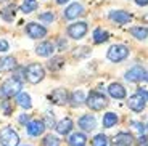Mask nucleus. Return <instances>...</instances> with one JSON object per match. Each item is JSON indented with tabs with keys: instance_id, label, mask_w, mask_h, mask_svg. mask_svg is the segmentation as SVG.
<instances>
[{
	"instance_id": "obj_1",
	"label": "nucleus",
	"mask_w": 148,
	"mask_h": 146,
	"mask_svg": "<svg viewBox=\"0 0 148 146\" xmlns=\"http://www.w3.org/2000/svg\"><path fill=\"white\" fill-rule=\"evenodd\" d=\"M21 88H23L21 81L11 77V79H8V81H5L2 84V87H0V96H3V98H13V96L19 95Z\"/></svg>"
},
{
	"instance_id": "obj_2",
	"label": "nucleus",
	"mask_w": 148,
	"mask_h": 146,
	"mask_svg": "<svg viewBox=\"0 0 148 146\" xmlns=\"http://www.w3.org/2000/svg\"><path fill=\"white\" fill-rule=\"evenodd\" d=\"M24 76H26L29 84H39L45 77V69H44V66L39 64V63H32V64H29L26 68Z\"/></svg>"
},
{
	"instance_id": "obj_3",
	"label": "nucleus",
	"mask_w": 148,
	"mask_h": 146,
	"mask_svg": "<svg viewBox=\"0 0 148 146\" xmlns=\"http://www.w3.org/2000/svg\"><path fill=\"white\" fill-rule=\"evenodd\" d=\"M85 103H87V106H89L90 109L101 111L103 108H106L108 100H106V96H105L103 93H98V91H90L89 96H87V100H85Z\"/></svg>"
},
{
	"instance_id": "obj_4",
	"label": "nucleus",
	"mask_w": 148,
	"mask_h": 146,
	"mask_svg": "<svg viewBox=\"0 0 148 146\" xmlns=\"http://www.w3.org/2000/svg\"><path fill=\"white\" fill-rule=\"evenodd\" d=\"M0 145L2 146H18L19 136L11 127H3L0 130Z\"/></svg>"
},
{
	"instance_id": "obj_5",
	"label": "nucleus",
	"mask_w": 148,
	"mask_h": 146,
	"mask_svg": "<svg viewBox=\"0 0 148 146\" xmlns=\"http://www.w3.org/2000/svg\"><path fill=\"white\" fill-rule=\"evenodd\" d=\"M108 59L113 63H118V61H122V59H126L127 56H129V48L126 47V45H113V47H110V50H108Z\"/></svg>"
},
{
	"instance_id": "obj_6",
	"label": "nucleus",
	"mask_w": 148,
	"mask_h": 146,
	"mask_svg": "<svg viewBox=\"0 0 148 146\" xmlns=\"http://www.w3.org/2000/svg\"><path fill=\"white\" fill-rule=\"evenodd\" d=\"M126 79L129 82H140V81H148V72L142 68V66H134L132 69L126 72Z\"/></svg>"
},
{
	"instance_id": "obj_7",
	"label": "nucleus",
	"mask_w": 148,
	"mask_h": 146,
	"mask_svg": "<svg viewBox=\"0 0 148 146\" xmlns=\"http://www.w3.org/2000/svg\"><path fill=\"white\" fill-rule=\"evenodd\" d=\"M85 34H87V23H84V21L74 23V24H71L69 27H68V35H69L71 39L79 40V39H82Z\"/></svg>"
},
{
	"instance_id": "obj_8",
	"label": "nucleus",
	"mask_w": 148,
	"mask_h": 146,
	"mask_svg": "<svg viewBox=\"0 0 148 146\" xmlns=\"http://www.w3.org/2000/svg\"><path fill=\"white\" fill-rule=\"evenodd\" d=\"M26 32L31 39H40V37L47 35V29H45L44 26L37 24V23H29L26 26Z\"/></svg>"
},
{
	"instance_id": "obj_9",
	"label": "nucleus",
	"mask_w": 148,
	"mask_h": 146,
	"mask_svg": "<svg viewBox=\"0 0 148 146\" xmlns=\"http://www.w3.org/2000/svg\"><path fill=\"white\" fill-rule=\"evenodd\" d=\"M127 106H129L132 111H135V113H142V111L145 109V106H147V101H145L140 95L135 93V95L129 96V100H127Z\"/></svg>"
},
{
	"instance_id": "obj_10",
	"label": "nucleus",
	"mask_w": 148,
	"mask_h": 146,
	"mask_svg": "<svg viewBox=\"0 0 148 146\" xmlns=\"http://www.w3.org/2000/svg\"><path fill=\"white\" fill-rule=\"evenodd\" d=\"M26 128H27V133H29L31 136H40L45 130V124H44V121L36 119V121H31L29 124L26 125Z\"/></svg>"
},
{
	"instance_id": "obj_11",
	"label": "nucleus",
	"mask_w": 148,
	"mask_h": 146,
	"mask_svg": "<svg viewBox=\"0 0 148 146\" xmlns=\"http://www.w3.org/2000/svg\"><path fill=\"white\" fill-rule=\"evenodd\" d=\"M68 91L66 88H55V90L50 93V100H52V103H55V104H66L68 103Z\"/></svg>"
},
{
	"instance_id": "obj_12",
	"label": "nucleus",
	"mask_w": 148,
	"mask_h": 146,
	"mask_svg": "<svg viewBox=\"0 0 148 146\" xmlns=\"http://www.w3.org/2000/svg\"><path fill=\"white\" fill-rule=\"evenodd\" d=\"M81 15H84V7L81 3H73L64 10V18L66 19H76Z\"/></svg>"
},
{
	"instance_id": "obj_13",
	"label": "nucleus",
	"mask_w": 148,
	"mask_h": 146,
	"mask_svg": "<svg viewBox=\"0 0 148 146\" xmlns=\"http://www.w3.org/2000/svg\"><path fill=\"white\" fill-rule=\"evenodd\" d=\"M113 143H114V146H130L134 143V136L127 132H121V133L114 135Z\"/></svg>"
},
{
	"instance_id": "obj_14",
	"label": "nucleus",
	"mask_w": 148,
	"mask_h": 146,
	"mask_svg": "<svg viewBox=\"0 0 148 146\" xmlns=\"http://www.w3.org/2000/svg\"><path fill=\"white\" fill-rule=\"evenodd\" d=\"M110 19L116 21L118 24H127L130 21V15L124 10H116V11H110Z\"/></svg>"
},
{
	"instance_id": "obj_15",
	"label": "nucleus",
	"mask_w": 148,
	"mask_h": 146,
	"mask_svg": "<svg viewBox=\"0 0 148 146\" xmlns=\"http://www.w3.org/2000/svg\"><path fill=\"white\" fill-rule=\"evenodd\" d=\"M79 127H81L82 130H85V132L93 130V128L97 127V121H95V117L90 116V114H85V116H82L81 119H79Z\"/></svg>"
},
{
	"instance_id": "obj_16",
	"label": "nucleus",
	"mask_w": 148,
	"mask_h": 146,
	"mask_svg": "<svg viewBox=\"0 0 148 146\" xmlns=\"http://www.w3.org/2000/svg\"><path fill=\"white\" fill-rule=\"evenodd\" d=\"M55 51V45L52 42H42L36 47V53L39 56H50Z\"/></svg>"
},
{
	"instance_id": "obj_17",
	"label": "nucleus",
	"mask_w": 148,
	"mask_h": 146,
	"mask_svg": "<svg viewBox=\"0 0 148 146\" xmlns=\"http://www.w3.org/2000/svg\"><path fill=\"white\" fill-rule=\"evenodd\" d=\"M16 68V59L13 56H2L0 58V72H8Z\"/></svg>"
},
{
	"instance_id": "obj_18",
	"label": "nucleus",
	"mask_w": 148,
	"mask_h": 146,
	"mask_svg": "<svg viewBox=\"0 0 148 146\" xmlns=\"http://www.w3.org/2000/svg\"><path fill=\"white\" fill-rule=\"evenodd\" d=\"M108 93L116 100H122L126 96V88L122 87L121 84H116L114 82V84H111L110 87H108Z\"/></svg>"
},
{
	"instance_id": "obj_19",
	"label": "nucleus",
	"mask_w": 148,
	"mask_h": 146,
	"mask_svg": "<svg viewBox=\"0 0 148 146\" xmlns=\"http://www.w3.org/2000/svg\"><path fill=\"white\" fill-rule=\"evenodd\" d=\"M56 132H58L60 135H68L71 130H73V121H71L69 117H66V119H63V121H60L58 124L55 125Z\"/></svg>"
},
{
	"instance_id": "obj_20",
	"label": "nucleus",
	"mask_w": 148,
	"mask_h": 146,
	"mask_svg": "<svg viewBox=\"0 0 148 146\" xmlns=\"http://www.w3.org/2000/svg\"><path fill=\"white\" fill-rule=\"evenodd\" d=\"M69 146H85V143H87V136L84 135V133H81V132H76V133H73V135L69 136Z\"/></svg>"
},
{
	"instance_id": "obj_21",
	"label": "nucleus",
	"mask_w": 148,
	"mask_h": 146,
	"mask_svg": "<svg viewBox=\"0 0 148 146\" xmlns=\"http://www.w3.org/2000/svg\"><path fill=\"white\" fill-rule=\"evenodd\" d=\"M15 13H16V7L13 3L8 5V7H5L3 10H0V16L5 19V21H13V18H15Z\"/></svg>"
},
{
	"instance_id": "obj_22",
	"label": "nucleus",
	"mask_w": 148,
	"mask_h": 146,
	"mask_svg": "<svg viewBox=\"0 0 148 146\" xmlns=\"http://www.w3.org/2000/svg\"><path fill=\"white\" fill-rule=\"evenodd\" d=\"M16 103H18V106H21L24 109H31V106H32L31 96L27 93H19V95H16Z\"/></svg>"
},
{
	"instance_id": "obj_23",
	"label": "nucleus",
	"mask_w": 148,
	"mask_h": 146,
	"mask_svg": "<svg viewBox=\"0 0 148 146\" xmlns=\"http://www.w3.org/2000/svg\"><path fill=\"white\" fill-rule=\"evenodd\" d=\"M108 40V32L106 31H103L101 27H97L95 31H93V42L95 44H103V42Z\"/></svg>"
},
{
	"instance_id": "obj_24",
	"label": "nucleus",
	"mask_w": 148,
	"mask_h": 146,
	"mask_svg": "<svg viewBox=\"0 0 148 146\" xmlns=\"http://www.w3.org/2000/svg\"><path fill=\"white\" fill-rule=\"evenodd\" d=\"M37 5H39V3H37V0H23L21 11H23V13H26V15H29V13L36 11Z\"/></svg>"
},
{
	"instance_id": "obj_25",
	"label": "nucleus",
	"mask_w": 148,
	"mask_h": 146,
	"mask_svg": "<svg viewBox=\"0 0 148 146\" xmlns=\"http://www.w3.org/2000/svg\"><path fill=\"white\" fill-rule=\"evenodd\" d=\"M130 34H132L135 39H138V40H145L148 37V29L138 26V27H132V29H130Z\"/></svg>"
},
{
	"instance_id": "obj_26",
	"label": "nucleus",
	"mask_w": 148,
	"mask_h": 146,
	"mask_svg": "<svg viewBox=\"0 0 148 146\" xmlns=\"http://www.w3.org/2000/svg\"><path fill=\"white\" fill-rule=\"evenodd\" d=\"M118 122V116L114 113H106L103 116V127L105 128H111L113 125H116Z\"/></svg>"
},
{
	"instance_id": "obj_27",
	"label": "nucleus",
	"mask_w": 148,
	"mask_h": 146,
	"mask_svg": "<svg viewBox=\"0 0 148 146\" xmlns=\"http://www.w3.org/2000/svg\"><path fill=\"white\" fill-rule=\"evenodd\" d=\"M69 101H71V104L76 108V106H81L82 103L85 101V96H84V93H82L81 90H79V91H74L73 95H71V100H69Z\"/></svg>"
},
{
	"instance_id": "obj_28",
	"label": "nucleus",
	"mask_w": 148,
	"mask_h": 146,
	"mask_svg": "<svg viewBox=\"0 0 148 146\" xmlns=\"http://www.w3.org/2000/svg\"><path fill=\"white\" fill-rule=\"evenodd\" d=\"M60 138L55 135H47L44 138V146H60Z\"/></svg>"
},
{
	"instance_id": "obj_29",
	"label": "nucleus",
	"mask_w": 148,
	"mask_h": 146,
	"mask_svg": "<svg viewBox=\"0 0 148 146\" xmlns=\"http://www.w3.org/2000/svg\"><path fill=\"white\" fill-rule=\"evenodd\" d=\"M92 146H108V138L103 133H100L92 140Z\"/></svg>"
},
{
	"instance_id": "obj_30",
	"label": "nucleus",
	"mask_w": 148,
	"mask_h": 146,
	"mask_svg": "<svg viewBox=\"0 0 148 146\" xmlns=\"http://www.w3.org/2000/svg\"><path fill=\"white\" fill-rule=\"evenodd\" d=\"M39 21L50 24V23L55 21V15H53L52 11H45V13H40V15H39Z\"/></svg>"
},
{
	"instance_id": "obj_31",
	"label": "nucleus",
	"mask_w": 148,
	"mask_h": 146,
	"mask_svg": "<svg viewBox=\"0 0 148 146\" xmlns=\"http://www.w3.org/2000/svg\"><path fill=\"white\" fill-rule=\"evenodd\" d=\"M63 63H64L63 58H53L52 61H48V69L55 71V69H58V68H61V66H63Z\"/></svg>"
},
{
	"instance_id": "obj_32",
	"label": "nucleus",
	"mask_w": 148,
	"mask_h": 146,
	"mask_svg": "<svg viewBox=\"0 0 148 146\" xmlns=\"http://www.w3.org/2000/svg\"><path fill=\"white\" fill-rule=\"evenodd\" d=\"M44 124H45V127H50V128L55 127L56 124H55V119H53V113H47V119H45Z\"/></svg>"
},
{
	"instance_id": "obj_33",
	"label": "nucleus",
	"mask_w": 148,
	"mask_h": 146,
	"mask_svg": "<svg viewBox=\"0 0 148 146\" xmlns=\"http://www.w3.org/2000/svg\"><path fill=\"white\" fill-rule=\"evenodd\" d=\"M85 55H89V48L87 47L76 48V51H74V56H76V58H81V56H85Z\"/></svg>"
},
{
	"instance_id": "obj_34",
	"label": "nucleus",
	"mask_w": 148,
	"mask_h": 146,
	"mask_svg": "<svg viewBox=\"0 0 148 146\" xmlns=\"http://www.w3.org/2000/svg\"><path fill=\"white\" fill-rule=\"evenodd\" d=\"M8 48H10V45H8L7 40H0V51H2V53L8 51Z\"/></svg>"
},
{
	"instance_id": "obj_35",
	"label": "nucleus",
	"mask_w": 148,
	"mask_h": 146,
	"mask_svg": "<svg viewBox=\"0 0 148 146\" xmlns=\"http://www.w3.org/2000/svg\"><path fill=\"white\" fill-rule=\"evenodd\" d=\"M2 108H3V111H5V114H7V116H8V114H11V106H10V103H8V101L2 103Z\"/></svg>"
},
{
	"instance_id": "obj_36",
	"label": "nucleus",
	"mask_w": 148,
	"mask_h": 146,
	"mask_svg": "<svg viewBox=\"0 0 148 146\" xmlns=\"http://www.w3.org/2000/svg\"><path fill=\"white\" fill-rule=\"evenodd\" d=\"M137 95H140L142 98L145 100V101H148V91H145L143 88H138V90H137Z\"/></svg>"
},
{
	"instance_id": "obj_37",
	"label": "nucleus",
	"mask_w": 148,
	"mask_h": 146,
	"mask_svg": "<svg viewBox=\"0 0 148 146\" xmlns=\"http://www.w3.org/2000/svg\"><path fill=\"white\" fill-rule=\"evenodd\" d=\"M138 145L140 146H148V136L142 135L140 138H138Z\"/></svg>"
},
{
	"instance_id": "obj_38",
	"label": "nucleus",
	"mask_w": 148,
	"mask_h": 146,
	"mask_svg": "<svg viewBox=\"0 0 148 146\" xmlns=\"http://www.w3.org/2000/svg\"><path fill=\"white\" fill-rule=\"evenodd\" d=\"M19 122H21V124H29V116H27V114H21V116H19Z\"/></svg>"
},
{
	"instance_id": "obj_39",
	"label": "nucleus",
	"mask_w": 148,
	"mask_h": 146,
	"mask_svg": "<svg viewBox=\"0 0 148 146\" xmlns=\"http://www.w3.org/2000/svg\"><path fill=\"white\" fill-rule=\"evenodd\" d=\"M132 125H134V127H135V130H138V132H142V133H143L145 127H143V125L140 124V122H132Z\"/></svg>"
},
{
	"instance_id": "obj_40",
	"label": "nucleus",
	"mask_w": 148,
	"mask_h": 146,
	"mask_svg": "<svg viewBox=\"0 0 148 146\" xmlns=\"http://www.w3.org/2000/svg\"><path fill=\"white\" fill-rule=\"evenodd\" d=\"M135 3L138 7H145V5H148V0H135Z\"/></svg>"
},
{
	"instance_id": "obj_41",
	"label": "nucleus",
	"mask_w": 148,
	"mask_h": 146,
	"mask_svg": "<svg viewBox=\"0 0 148 146\" xmlns=\"http://www.w3.org/2000/svg\"><path fill=\"white\" fill-rule=\"evenodd\" d=\"M58 45H60V48H64V47H66V40H63V39H60Z\"/></svg>"
},
{
	"instance_id": "obj_42",
	"label": "nucleus",
	"mask_w": 148,
	"mask_h": 146,
	"mask_svg": "<svg viewBox=\"0 0 148 146\" xmlns=\"http://www.w3.org/2000/svg\"><path fill=\"white\" fill-rule=\"evenodd\" d=\"M66 2H69V0H56V3L58 5H63V3H66Z\"/></svg>"
},
{
	"instance_id": "obj_43",
	"label": "nucleus",
	"mask_w": 148,
	"mask_h": 146,
	"mask_svg": "<svg viewBox=\"0 0 148 146\" xmlns=\"http://www.w3.org/2000/svg\"><path fill=\"white\" fill-rule=\"evenodd\" d=\"M142 19H143L145 23H148V13H147V15H145V16H143V18H142Z\"/></svg>"
},
{
	"instance_id": "obj_44",
	"label": "nucleus",
	"mask_w": 148,
	"mask_h": 146,
	"mask_svg": "<svg viewBox=\"0 0 148 146\" xmlns=\"http://www.w3.org/2000/svg\"><path fill=\"white\" fill-rule=\"evenodd\" d=\"M0 2H3V0H0Z\"/></svg>"
}]
</instances>
